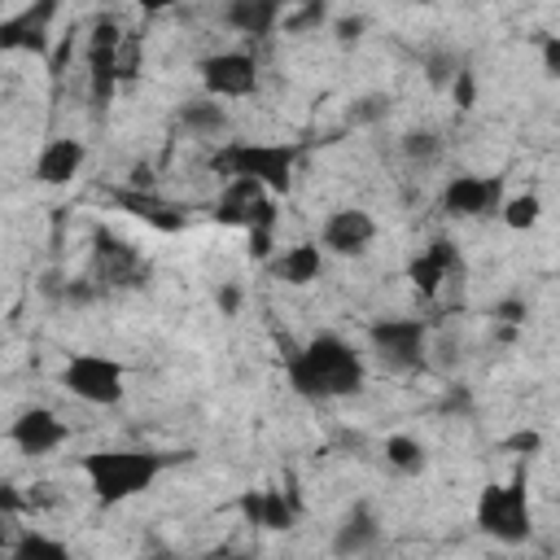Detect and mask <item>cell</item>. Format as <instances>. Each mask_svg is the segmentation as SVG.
<instances>
[{"mask_svg":"<svg viewBox=\"0 0 560 560\" xmlns=\"http://www.w3.org/2000/svg\"><path fill=\"white\" fill-rule=\"evenodd\" d=\"M411 4H433V0H411Z\"/></svg>","mask_w":560,"mask_h":560,"instance_id":"ab89813d","label":"cell"},{"mask_svg":"<svg viewBox=\"0 0 560 560\" xmlns=\"http://www.w3.org/2000/svg\"><path fill=\"white\" fill-rule=\"evenodd\" d=\"M385 464L402 477H420L424 464H429V451H424V442H416L407 433H394V438H385Z\"/></svg>","mask_w":560,"mask_h":560,"instance_id":"cb8c5ba5","label":"cell"},{"mask_svg":"<svg viewBox=\"0 0 560 560\" xmlns=\"http://www.w3.org/2000/svg\"><path fill=\"white\" fill-rule=\"evenodd\" d=\"M542 74L560 79V35H542Z\"/></svg>","mask_w":560,"mask_h":560,"instance_id":"e575fe53","label":"cell"},{"mask_svg":"<svg viewBox=\"0 0 560 560\" xmlns=\"http://www.w3.org/2000/svg\"><path fill=\"white\" fill-rule=\"evenodd\" d=\"M267 267H271V276H276L280 284L302 289V284H315V280H319V271H324V249H319L315 241H298V245H289L284 254L267 258Z\"/></svg>","mask_w":560,"mask_h":560,"instance_id":"44dd1931","label":"cell"},{"mask_svg":"<svg viewBox=\"0 0 560 560\" xmlns=\"http://www.w3.org/2000/svg\"><path fill=\"white\" fill-rule=\"evenodd\" d=\"M284 376L293 385V394L311 398V402H328V398H354L368 385V363L363 354L337 337V332H315L306 346L284 354Z\"/></svg>","mask_w":560,"mask_h":560,"instance_id":"6da1fadb","label":"cell"},{"mask_svg":"<svg viewBox=\"0 0 560 560\" xmlns=\"http://www.w3.org/2000/svg\"><path fill=\"white\" fill-rule=\"evenodd\" d=\"M57 9H61V0H31L13 18H4L0 22V52H39V57H48Z\"/></svg>","mask_w":560,"mask_h":560,"instance_id":"8fae6325","label":"cell"},{"mask_svg":"<svg viewBox=\"0 0 560 560\" xmlns=\"http://www.w3.org/2000/svg\"><path fill=\"white\" fill-rule=\"evenodd\" d=\"M376 241V219L359 206H341L324 219L319 228V249L324 254H337V258H363Z\"/></svg>","mask_w":560,"mask_h":560,"instance_id":"4fadbf2b","label":"cell"},{"mask_svg":"<svg viewBox=\"0 0 560 560\" xmlns=\"http://www.w3.org/2000/svg\"><path fill=\"white\" fill-rule=\"evenodd\" d=\"M175 127L188 136H201V140H219L232 131V114L219 96H192L175 109Z\"/></svg>","mask_w":560,"mask_h":560,"instance_id":"ffe728a7","label":"cell"},{"mask_svg":"<svg viewBox=\"0 0 560 560\" xmlns=\"http://www.w3.org/2000/svg\"><path fill=\"white\" fill-rule=\"evenodd\" d=\"M0 551H9V534H4V516H0Z\"/></svg>","mask_w":560,"mask_h":560,"instance_id":"f35d334b","label":"cell"},{"mask_svg":"<svg viewBox=\"0 0 560 560\" xmlns=\"http://www.w3.org/2000/svg\"><path fill=\"white\" fill-rule=\"evenodd\" d=\"M451 96H455V109H472L477 105V74H472V66H464L459 61V70L451 74Z\"/></svg>","mask_w":560,"mask_h":560,"instance_id":"83f0119b","label":"cell"},{"mask_svg":"<svg viewBox=\"0 0 560 560\" xmlns=\"http://www.w3.org/2000/svg\"><path fill=\"white\" fill-rule=\"evenodd\" d=\"M9 512H26V494H18L13 486H0V516Z\"/></svg>","mask_w":560,"mask_h":560,"instance_id":"8d00e7d4","label":"cell"},{"mask_svg":"<svg viewBox=\"0 0 560 560\" xmlns=\"http://www.w3.org/2000/svg\"><path fill=\"white\" fill-rule=\"evenodd\" d=\"M66 438H70V424H66L57 411H48V407H26V411H18V420L9 424V442H13L22 455H31V459L52 455Z\"/></svg>","mask_w":560,"mask_h":560,"instance_id":"5bb4252c","label":"cell"},{"mask_svg":"<svg viewBox=\"0 0 560 560\" xmlns=\"http://www.w3.org/2000/svg\"><path fill=\"white\" fill-rule=\"evenodd\" d=\"M122 22L114 18V13H101L96 22H92V31H88V48H83V57H88V96H92V105L96 109H109V101H114V92H118V44H122Z\"/></svg>","mask_w":560,"mask_h":560,"instance_id":"ba28073f","label":"cell"},{"mask_svg":"<svg viewBox=\"0 0 560 560\" xmlns=\"http://www.w3.org/2000/svg\"><path fill=\"white\" fill-rule=\"evenodd\" d=\"M271 241H276V228H245V245H249V258L254 262H267L271 258V249H276Z\"/></svg>","mask_w":560,"mask_h":560,"instance_id":"4dcf8cb0","label":"cell"},{"mask_svg":"<svg viewBox=\"0 0 560 560\" xmlns=\"http://www.w3.org/2000/svg\"><path fill=\"white\" fill-rule=\"evenodd\" d=\"M214 306H219V315H241V306H245V284H241V280H223V284L214 289Z\"/></svg>","mask_w":560,"mask_h":560,"instance_id":"f546056e","label":"cell"},{"mask_svg":"<svg viewBox=\"0 0 560 560\" xmlns=\"http://www.w3.org/2000/svg\"><path fill=\"white\" fill-rule=\"evenodd\" d=\"M214 219L223 223V228H276L280 223V206H276V197L258 184V179H249V175H232V179H223V188H219V201H214Z\"/></svg>","mask_w":560,"mask_h":560,"instance_id":"9c48e42d","label":"cell"},{"mask_svg":"<svg viewBox=\"0 0 560 560\" xmlns=\"http://www.w3.org/2000/svg\"><path fill=\"white\" fill-rule=\"evenodd\" d=\"M328 22V0H302L293 13H280V31L284 35H311Z\"/></svg>","mask_w":560,"mask_h":560,"instance_id":"484cf974","label":"cell"},{"mask_svg":"<svg viewBox=\"0 0 560 560\" xmlns=\"http://www.w3.org/2000/svg\"><path fill=\"white\" fill-rule=\"evenodd\" d=\"M499 214H503V223L512 232H529L542 219V201H538V192H516V197L499 201Z\"/></svg>","mask_w":560,"mask_h":560,"instance_id":"d4e9b609","label":"cell"},{"mask_svg":"<svg viewBox=\"0 0 560 560\" xmlns=\"http://www.w3.org/2000/svg\"><path fill=\"white\" fill-rule=\"evenodd\" d=\"M525 315H529V306H525L521 298H503V302L490 306V319H499V324H508V328H521Z\"/></svg>","mask_w":560,"mask_h":560,"instance_id":"1f68e13d","label":"cell"},{"mask_svg":"<svg viewBox=\"0 0 560 560\" xmlns=\"http://www.w3.org/2000/svg\"><path fill=\"white\" fill-rule=\"evenodd\" d=\"M398 153H402L411 166L429 171V166H438V162H442V153H446V140H442V131H433V127H411V131H402V140H398Z\"/></svg>","mask_w":560,"mask_h":560,"instance_id":"603a6c76","label":"cell"},{"mask_svg":"<svg viewBox=\"0 0 560 560\" xmlns=\"http://www.w3.org/2000/svg\"><path fill=\"white\" fill-rule=\"evenodd\" d=\"M83 162H88V144H83V140H74V136H52V140L39 149L31 175H35L39 184H48V188H61V184H70V179L83 171Z\"/></svg>","mask_w":560,"mask_h":560,"instance_id":"e0dca14e","label":"cell"},{"mask_svg":"<svg viewBox=\"0 0 560 560\" xmlns=\"http://www.w3.org/2000/svg\"><path fill=\"white\" fill-rule=\"evenodd\" d=\"M455 271H464V258H459V249H455L451 236H433V241L407 262V280H411L424 298H433L438 284H442L446 276H455Z\"/></svg>","mask_w":560,"mask_h":560,"instance_id":"2e32d148","label":"cell"},{"mask_svg":"<svg viewBox=\"0 0 560 560\" xmlns=\"http://www.w3.org/2000/svg\"><path fill=\"white\" fill-rule=\"evenodd\" d=\"M499 201H503V175H451L442 184L446 219H481V214H494Z\"/></svg>","mask_w":560,"mask_h":560,"instance_id":"7c38bea8","label":"cell"},{"mask_svg":"<svg viewBox=\"0 0 560 560\" xmlns=\"http://www.w3.org/2000/svg\"><path fill=\"white\" fill-rule=\"evenodd\" d=\"M175 455L166 451H92L79 459L83 477H88V490L96 494V503L114 508L122 499H136L144 494L166 468H171Z\"/></svg>","mask_w":560,"mask_h":560,"instance_id":"7a4b0ae2","label":"cell"},{"mask_svg":"<svg viewBox=\"0 0 560 560\" xmlns=\"http://www.w3.org/2000/svg\"><path fill=\"white\" fill-rule=\"evenodd\" d=\"M332 31H337V44H359L368 31V18H337Z\"/></svg>","mask_w":560,"mask_h":560,"instance_id":"836d02e7","label":"cell"},{"mask_svg":"<svg viewBox=\"0 0 560 560\" xmlns=\"http://www.w3.org/2000/svg\"><path fill=\"white\" fill-rule=\"evenodd\" d=\"M381 542V516H376V508L372 503H350V512L341 516V525H337V534H332V551L337 556H363V551H372Z\"/></svg>","mask_w":560,"mask_h":560,"instance_id":"ac0fdd59","label":"cell"},{"mask_svg":"<svg viewBox=\"0 0 560 560\" xmlns=\"http://www.w3.org/2000/svg\"><path fill=\"white\" fill-rule=\"evenodd\" d=\"M477 525L490 538L508 542V547H516V542H525L534 534V525H529V494H525V468H516L508 486H486L481 490Z\"/></svg>","mask_w":560,"mask_h":560,"instance_id":"5b68a950","label":"cell"},{"mask_svg":"<svg viewBox=\"0 0 560 560\" xmlns=\"http://www.w3.org/2000/svg\"><path fill=\"white\" fill-rule=\"evenodd\" d=\"M455 70H459V57H455V52H429V57H424V74H429L433 88H446Z\"/></svg>","mask_w":560,"mask_h":560,"instance_id":"f1b7e54d","label":"cell"},{"mask_svg":"<svg viewBox=\"0 0 560 560\" xmlns=\"http://www.w3.org/2000/svg\"><path fill=\"white\" fill-rule=\"evenodd\" d=\"M503 446L529 459V455H538V451H542V433H534V429H521V433H512V438H508Z\"/></svg>","mask_w":560,"mask_h":560,"instance_id":"d6a6232c","label":"cell"},{"mask_svg":"<svg viewBox=\"0 0 560 560\" xmlns=\"http://www.w3.org/2000/svg\"><path fill=\"white\" fill-rule=\"evenodd\" d=\"M389 109V101L385 96H363L354 109H350V122H368V118H381Z\"/></svg>","mask_w":560,"mask_h":560,"instance_id":"d590c367","label":"cell"},{"mask_svg":"<svg viewBox=\"0 0 560 560\" xmlns=\"http://www.w3.org/2000/svg\"><path fill=\"white\" fill-rule=\"evenodd\" d=\"M61 385L88 407H118L127 394V368L109 354H70L61 368Z\"/></svg>","mask_w":560,"mask_h":560,"instance_id":"52a82bcc","label":"cell"},{"mask_svg":"<svg viewBox=\"0 0 560 560\" xmlns=\"http://www.w3.org/2000/svg\"><path fill=\"white\" fill-rule=\"evenodd\" d=\"M118 201H122L131 214H140L144 223H153L158 232H179V228L188 223V210H184V206L162 201L153 188H140V192H118Z\"/></svg>","mask_w":560,"mask_h":560,"instance_id":"7402d4cb","label":"cell"},{"mask_svg":"<svg viewBox=\"0 0 560 560\" xmlns=\"http://www.w3.org/2000/svg\"><path fill=\"white\" fill-rule=\"evenodd\" d=\"M241 512L254 529H267V534H284L293 529V521L302 516V499L298 490H280V486H262V490H245L241 499Z\"/></svg>","mask_w":560,"mask_h":560,"instance_id":"9a60e30c","label":"cell"},{"mask_svg":"<svg viewBox=\"0 0 560 560\" xmlns=\"http://www.w3.org/2000/svg\"><path fill=\"white\" fill-rule=\"evenodd\" d=\"M153 276L149 258L122 241L118 232L109 228H92V262H88V280L96 284L101 298H114V293H131V289H144Z\"/></svg>","mask_w":560,"mask_h":560,"instance_id":"277c9868","label":"cell"},{"mask_svg":"<svg viewBox=\"0 0 560 560\" xmlns=\"http://www.w3.org/2000/svg\"><path fill=\"white\" fill-rule=\"evenodd\" d=\"M9 556H18V560H31V556H48V560H66L70 556V547L61 542V538H48V534H22V538H13L9 542Z\"/></svg>","mask_w":560,"mask_h":560,"instance_id":"4316f807","label":"cell"},{"mask_svg":"<svg viewBox=\"0 0 560 560\" xmlns=\"http://www.w3.org/2000/svg\"><path fill=\"white\" fill-rule=\"evenodd\" d=\"M368 346L389 372H420L429 350V324L416 315H381L368 324Z\"/></svg>","mask_w":560,"mask_h":560,"instance_id":"8992f818","label":"cell"},{"mask_svg":"<svg viewBox=\"0 0 560 560\" xmlns=\"http://www.w3.org/2000/svg\"><path fill=\"white\" fill-rule=\"evenodd\" d=\"M131 4H136L140 13H162V9H171L175 0H131Z\"/></svg>","mask_w":560,"mask_h":560,"instance_id":"74e56055","label":"cell"},{"mask_svg":"<svg viewBox=\"0 0 560 560\" xmlns=\"http://www.w3.org/2000/svg\"><path fill=\"white\" fill-rule=\"evenodd\" d=\"M284 0H223V26L249 39H267L280 26Z\"/></svg>","mask_w":560,"mask_h":560,"instance_id":"d6986e66","label":"cell"},{"mask_svg":"<svg viewBox=\"0 0 560 560\" xmlns=\"http://www.w3.org/2000/svg\"><path fill=\"white\" fill-rule=\"evenodd\" d=\"M293 162H298V149L293 144H262V140H232V144L214 149V158H210V166L219 171V179L249 175L271 197H289V188H293Z\"/></svg>","mask_w":560,"mask_h":560,"instance_id":"3957f363","label":"cell"},{"mask_svg":"<svg viewBox=\"0 0 560 560\" xmlns=\"http://www.w3.org/2000/svg\"><path fill=\"white\" fill-rule=\"evenodd\" d=\"M197 79H201L206 96L241 101V96L258 92V61L241 48H223V52H210L197 61Z\"/></svg>","mask_w":560,"mask_h":560,"instance_id":"30bf717a","label":"cell"}]
</instances>
